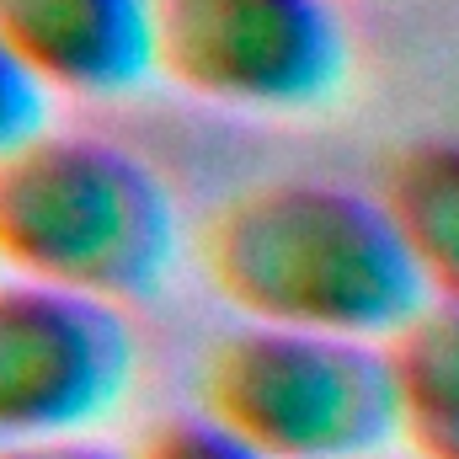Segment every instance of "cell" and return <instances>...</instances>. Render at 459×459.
I'll return each mask as SVG.
<instances>
[{
	"mask_svg": "<svg viewBox=\"0 0 459 459\" xmlns=\"http://www.w3.org/2000/svg\"><path fill=\"white\" fill-rule=\"evenodd\" d=\"M198 411L267 459H358L395 444L385 347L235 321L204 347Z\"/></svg>",
	"mask_w": 459,
	"mask_h": 459,
	"instance_id": "cell-3",
	"label": "cell"
},
{
	"mask_svg": "<svg viewBox=\"0 0 459 459\" xmlns=\"http://www.w3.org/2000/svg\"><path fill=\"white\" fill-rule=\"evenodd\" d=\"M128 459H267L262 449H251L246 438H235L230 428H220L209 411H171L155 417L134 444Z\"/></svg>",
	"mask_w": 459,
	"mask_h": 459,
	"instance_id": "cell-9",
	"label": "cell"
},
{
	"mask_svg": "<svg viewBox=\"0 0 459 459\" xmlns=\"http://www.w3.org/2000/svg\"><path fill=\"white\" fill-rule=\"evenodd\" d=\"M0 48L48 102L123 97L155 75V0H0Z\"/></svg>",
	"mask_w": 459,
	"mask_h": 459,
	"instance_id": "cell-6",
	"label": "cell"
},
{
	"mask_svg": "<svg viewBox=\"0 0 459 459\" xmlns=\"http://www.w3.org/2000/svg\"><path fill=\"white\" fill-rule=\"evenodd\" d=\"M379 347L395 444L422 459H459V299L428 294Z\"/></svg>",
	"mask_w": 459,
	"mask_h": 459,
	"instance_id": "cell-7",
	"label": "cell"
},
{
	"mask_svg": "<svg viewBox=\"0 0 459 459\" xmlns=\"http://www.w3.org/2000/svg\"><path fill=\"white\" fill-rule=\"evenodd\" d=\"M123 305L0 273V444L97 433L134 385Z\"/></svg>",
	"mask_w": 459,
	"mask_h": 459,
	"instance_id": "cell-5",
	"label": "cell"
},
{
	"mask_svg": "<svg viewBox=\"0 0 459 459\" xmlns=\"http://www.w3.org/2000/svg\"><path fill=\"white\" fill-rule=\"evenodd\" d=\"M379 198L422 273V289L433 299H459V139L401 150L385 166Z\"/></svg>",
	"mask_w": 459,
	"mask_h": 459,
	"instance_id": "cell-8",
	"label": "cell"
},
{
	"mask_svg": "<svg viewBox=\"0 0 459 459\" xmlns=\"http://www.w3.org/2000/svg\"><path fill=\"white\" fill-rule=\"evenodd\" d=\"M48 123V97L32 86V75L0 48V150H11L16 139H27L32 128Z\"/></svg>",
	"mask_w": 459,
	"mask_h": 459,
	"instance_id": "cell-10",
	"label": "cell"
},
{
	"mask_svg": "<svg viewBox=\"0 0 459 459\" xmlns=\"http://www.w3.org/2000/svg\"><path fill=\"white\" fill-rule=\"evenodd\" d=\"M193 262L235 321L262 326L385 342L428 299L385 198L326 177L220 198L193 230Z\"/></svg>",
	"mask_w": 459,
	"mask_h": 459,
	"instance_id": "cell-1",
	"label": "cell"
},
{
	"mask_svg": "<svg viewBox=\"0 0 459 459\" xmlns=\"http://www.w3.org/2000/svg\"><path fill=\"white\" fill-rule=\"evenodd\" d=\"M358 459H422V455H411L401 444H385V449H368V455H358Z\"/></svg>",
	"mask_w": 459,
	"mask_h": 459,
	"instance_id": "cell-12",
	"label": "cell"
},
{
	"mask_svg": "<svg viewBox=\"0 0 459 459\" xmlns=\"http://www.w3.org/2000/svg\"><path fill=\"white\" fill-rule=\"evenodd\" d=\"M0 459H128V449H113V444H102L97 433H59V438L0 444Z\"/></svg>",
	"mask_w": 459,
	"mask_h": 459,
	"instance_id": "cell-11",
	"label": "cell"
},
{
	"mask_svg": "<svg viewBox=\"0 0 459 459\" xmlns=\"http://www.w3.org/2000/svg\"><path fill=\"white\" fill-rule=\"evenodd\" d=\"M177 251V198L134 150L54 123L0 150V273L134 305L166 283Z\"/></svg>",
	"mask_w": 459,
	"mask_h": 459,
	"instance_id": "cell-2",
	"label": "cell"
},
{
	"mask_svg": "<svg viewBox=\"0 0 459 459\" xmlns=\"http://www.w3.org/2000/svg\"><path fill=\"white\" fill-rule=\"evenodd\" d=\"M332 0H155V75L225 113L294 117L347 81Z\"/></svg>",
	"mask_w": 459,
	"mask_h": 459,
	"instance_id": "cell-4",
	"label": "cell"
}]
</instances>
